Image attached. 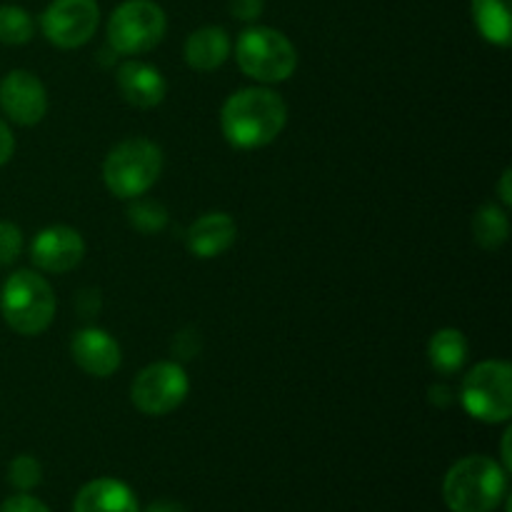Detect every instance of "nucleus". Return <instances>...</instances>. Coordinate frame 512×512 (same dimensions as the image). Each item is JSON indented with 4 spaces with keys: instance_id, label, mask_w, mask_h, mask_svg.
<instances>
[{
    "instance_id": "1",
    "label": "nucleus",
    "mask_w": 512,
    "mask_h": 512,
    "mask_svg": "<svg viewBox=\"0 0 512 512\" xmlns=\"http://www.w3.org/2000/svg\"><path fill=\"white\" fill-rule=\"evenodd\" d=\"M288 123V105L270 88H243L225 100L220 128L225 140L240 150H258L273 143Z\"/></svg>"
},
{
    "instance_id": "2",
    "label": "nucleus",
    "mask_w": 512,
    "mask_h": 512,
    "mask_svg": "<svg viewBox=\"0 0 512 512\" xmlns=\"http://www.w3.org/2000/svg\"><path fill=\"white\" fill-rule=\"evenodd\" d=\"M508 498V470L485 455H468L448 470L443 500L453 512H493Z\"/></svg>"
},
{
    "instance_id": "3",
    "label": "nucleus",
    "mask_w": 512,
    "mask_h": 512,
    "mask_svg": "<svg viewBox=\"0 0 512 512\" xmlns=\"http://www.w3.org/2000/svg\"><path fill=\"white\" fill-rule=\"evenodd\" d=\"M55 293L43 275L18 270L0 288V313L10 330L33 338L45 333L55 318Z\"/></svg>"
},
{
    "instance_id": "4",
    "label": "nucleus",
    "mask_w": 512,
    "mask_h": 512,
    "mask_svg": "<svg viewBox=\"0 0 512 512\" xmlns=\"http://www.w3.org/2000/svg\"><path fill=\"white\" fill-rule=\"evenodd\" d=\"M163 173V150L148 138H128L115 145L103 163L105 188L120 200L148 193Z\"/></svg>"
},
{
    "instance_id": "5",
    "label": "nucleus",
    "mask_w": 512,
    "mask_h": 512,
    "mask_svg": "<svg viewBox=\"0 0 512 512\" xmlns=\"http://www.w3.org/2000/svg\"><path fill=\"white\" fill-rule=\"evenodd\" d=\"M235 60L240 70L258 83H283L298 68V50L280 30L253 25L240 33Z\"/></svg>"
},
{
    "instance_id": "6",
    "label": "nucleus",
    "mask_w": 512,
    "mask_h": 512,
    "mask_svg": "<svg viewBox=\"0 0 512 512\" xmlns=\"http://www.w3.org/2000/svg\"><path fill=\"white\" fill-rule=\"evenodd\" d=\"M460 403L480 423H508L512 415V368L505 360H483L463 380Z\"/></svg>"
},
{
    "instance_id": "7",
    "label": "nucleus",
    "mask_w": 512,
    "mask_h": 512,
    "mask_svg": "<svg viewBox=\"0 0 512 512\" xmlns=\"http://www.w3.org/2000/svg\"><path fill=\"white\" fill-rule=\"evenodd\" d=\"M168 18L153 0H125L108 18V43L120 55H143L163 40Z\"/></svg>"
},
{
    "instance_id": "8",
    "label": "nucleus",
    "mask_w": 512,
    "mask_h": 512,
    "mask_svg": "<svg viewBox=\"0 0 512 512\" xmlns=\"http://www.w3.org/2000/svg\"><path fill=\"white\" fill-rule=\"evenodd\" d=\"M188 390L190 380L183 365L163 360V363L148 365L135 375L130 400L143 415L160 418V415H168L180 408V403L188 398Z\"/></svg>"
},
{
    "instance_id": "9",
    "label": "nucleus",
    "mask_w": 512,
    "mask_h": 512,
    "mask_svg": "<svg viewBox=\"0 0 512 512\" xmlns=\"http://www.w3.org/2000/svg\"><path fill=\"white\" fill-rule=\"evenodd\" d=\"M100 23L95 0H53L40 15V28L55 48L73 50L88 43Z\"/></svg>"
},
{
    "instance_id": "10",
    "label": "nucleus",
    "mask_w": 512,
    "mask_h": 512,
    "mask_svg": "<svg viewBox=\"0 0 512 512\" xmlns=\"http://www.w3.org/2000/svg\"><path fill=\"white\" fill-rule=\"evenodd\" d=\"M0 108L13 123L38 125L48 113V93L30 70H10L0 80Z\"/></svg>"
},
{
    "instance_id": "11",
    "label": "nucleus",
    "mask_w": 512,
    "mask_h": 512,
    "mask_svg": "<svg viewBox=\"0 0 512 512\" xmlns=\"http://www.w3.org/2000/svg\"><path fill=\"white\" fill-rule=\"evenodd\" d=\"M85 255L83 235L68 225H50L43 228L30 243V260L38 270L63 275L78 268Z\"/></svg>"
},
{
    "instance_id": "12",
    "label": "nucleus",
    "mask_w": 512,
    "mask_h": 512,
    "mask_svg": "<svg viewBox=\"0 0 512 512\" xmlns=\"http://www.w3.org/2000/svg\"><path fill=\"white\" fill-rule=\"evenodd\" d=\"M70 355L83 373L93 378H110L120 368V345L100 328H83L70 340Z\"/></svg>"
},
{
    "instance_id": "13",
    "label": "nucleus",
    "mask_w": 512,
    "mask_h": 512,
    "mask_svg": "<svg viewBox=\"0 0 512 512\" xmlns=\"http://www.w3.org/2000/svg\"><path fill=\"white\" fill-rule=\"evenodd\" d=\"M115 80H118V90L125 103L140 110H150L160 105L165 93H168V83H165L163 73L155 65L143 63V60H125L118 68Z\"/></svg>"
},
{
    "instance_id": "14",
    "label": "nucleus",
    "mask_w": 512,
    "mask_h": 512,
    "mask_svg": "<svg viewBox=\"0 0 512 512\" xmlns=\"http://www.w3.org/2000/svg\"><path fill=\"white\" fill-rule=\"evenodd\" d=\"M235 238H238V225L230 218L228 213H205L190 225L188 238H185V245H188L190 253L200 260H210L223 255L225 250L233 248Z\"/></svg>"
},
{
    "instance_id": "15",
    "label": "nucleus",
    "mask_w": 512,
    "mask_h": 512,
    "mask_svg": "<svg viewBox=\"0 0 512 512\" xmlns=\"http://www.w3.org/2000/svg\"><path fill=\"white\" fill-rule=\"evenodd\" d=\"M73 512H140V505L123 480L98 478L78 490Z\"/></svg>"
},
{
    "instance_id": "16",
    "label": "nucleus",
    "mask_w": 512,
    "mask_h": 512,
    "mask_svg": "<svg viewBox=\"0 0 512 512\" xmlns=\"http://www.w3.org/2000/svg\"><path fill=\"white\" fill-rule=\"evenodd\" d=\"M185 63L198 73H213L228 60L230 35L220 25H203L185 40Z\"/></svg>"
},
{
    "instance_id": "17",
    "label": "nucleus",
    "mask_w": 512,
    "mask_h": 512,
    "mask_svg": "<svg viewBox=\"0 0 512 512\" xmlns=\"http://www.w3.org/2000/svg\"><path fill=\"white\" fill-rule=\"evenodd\" d=\"M428 360L438 375H458L468 360V340L458 328H443L430 338Z\"/></svg>"
},
{
    "instance_id": "18",
    "label": "nucleus",
    "mask_w": 512,
    "mask_h": 512,
    "mask_svg": "<svg viewBox=\"0 0 512 512\" xmlns=\"http://www.w3.org/2000/svg\"><path fill=\"white\" fill-rule=\"evenodd\" d=\"M512 0H473V18L488 43L508 48L512 40Z\"/></svg>"
},
{
    "instance_id": "19",
    "label": "nucleus",
    "mask_w": 512,
    "mask_h": 512,
    "mask_svg": "<svg viewBox=\"0 0 512 512\" xmlns=\"http://www.w3.org/2000/svg\"><path fill=\"white\" fill-rule=\"evenodd\" d=\"M473 235L478 240L480 248L498 250L508 243L510 235V220L505 208L500 205H483L473 218Z\"/></svg>"
},
{
    "instance_id": "20",
    "label": "nucleus",
    "mask_w": 512,
    "mask_h": 512,
    "mask_svg": "<svg viewBox=\"0 0 512 512\" xmlns=\"http://www.w3.org/2000/svg\"><path fill=\"white\" fill-rule=\"evenodd\" d=\"M35 33L30 13L20 5H0V43L25 45Z\"/></svg>"
},
{
    "instance_id": "21",
    "label": "nucleus",
    "mask_w": 512,
    "mask_h": 512,
    "mask_svg": "<svg viewBox=\"0 0 512 512\" xmlns=\"http://www.w3.org/2000/svg\"><path fill=\"white\" fill-rule=\"evenodd\" d=\"M128 220L138 233L155 235L168 225V210L163 203L148 198H133V205L128 208Z\"/></svg>"
},
{
    "instance_id": "22",
    "label": "nucleus",
    "mask_w": 512,
    "mask_h": 512,
    "mask_svg": "<svg viewBox=\"0 0 512 512\" xmlns=\"http://www.w3.org/2000/svg\"><path fill=\"white\" fill-rule=\"evenodd\" d=\"M40 480H43V465H40L38 458H33V455H18V458L10 463L8 483L13 485V488H18L20 493H28V490L38 488Z\"/></svg>"
},
{
    "instance_id": "23",
    "label": "nucleus",
    "mask_w": 512,
    "mask_h": 512,
    "mask_svg": "<svg viewBox=\"0 0 512 512\" xmlns=\"http://www.w3.org/2000/svg\"><path fill=\"white\" fill-rule=\"evenodd\" d=\"M23 253V233L18 225L0 220V268L13 265Z\"/></svg>"
},
{
    "instance_id": "24",
    "label": "nucleus",
    "mask_w": 512,
    "mask_h": 512,
    "mask_svg": "<svg viewBox=\"0 0 512 512\" xmlns=\"http://www.w3.org/2000/svg\"><path fill=\"white\" fill-rule=\"evenodd\" d=\"M0 512H50V508L43 503V500L33 498V495L20 493L5 500V503L0 505Z\"/></svg>"
},
{
    "instance_id": "25",
    "label": "nucleus",
    "mask_w": 512,
    "mask_h": 512,
    "mask_svg": "<svg viewBox=\"0 0 512 512\" xmlns=\"http://www.w3.org/2000/svg\"><path fill=\"white\" fill-rule=\"evenodd\" d=\"M265 0H228V10L238 20H245V23H253L263 15Z\"/></svg>"
},
{
    "instance_id": "26",
    "label": "nucleus",
    "mask_w": 512,
    "mask_h": 512,
    "mask_svg": "<svg viewBox=\"0 0 512 512\" xmlns=\"http://www.w3.org/2000/svg\"><path fill=\"white\" fill-rule=\"evenodd\" d=\"M173 350L180 355V358H195L200 353V335L195 333L193 328L183 330V333L175 338Z\"/></svg>"
},
{
    "instance_id": "27",
    "label": "nucleus",
    "mask_w": 512,
    "mask_h": 512,
    "mask_svg": "<svg viewBox=\"0 0 512 512\" xmlns=\"http://www.w3.org/2000/svg\"><path fill=\"white\" fill-rule=\"evenodd\" d=\"M100 310V293L98 290H80L78 295V313L80 318H95Z\"/></svg>"
},
{
    "instance_id": "28",
    "label": "nucleus",
    "mask_w": 512,
    "mask_h": 512,
    "mask_svg": "<svg viewBox=\"0 0 512 512\" xmlns=\"http://www.w3.org/2000/svg\"><path fill=\"white\" fill-rule=\"evenodd\" d=\"M13 153H15V138L13 133H10L8 123L0 118V165L8 163V160L13 158Z\"/></svg>"
},
{
    "instance_id": "29",
    "label": "nucleus",
    "mask_w": 512,
    "mask_h": 512,
    "mask_svg": "<svg viewBox=\"0 0 512 512\" xmlns=\"http://www.w3.org/2000/svg\"><path fill=\"white\" fill-rule=\"evenodd\" d=\"M430 400H433L435 405H440V408H448V405L453 403V390L445 388V385H433V388H430Z\"/></svg>"
},
{
    "instance_id": "30",
    "label": "nucleus",
    "mask_w": 512,
    "mask_h": 512,
    "mask_svg": "<svg viewBox=\"0 0 512 512\" xmlns=\"http://www.w3.org/2000/svg\"><path fill=\"white\" fill-rule=\"evenodd\" d=\"M510 180H512V170L508 168L503 173V178H500V185H498V193H500V200H503L505 208H510L512 205V188H510Z\"/></svg>"
},
{
    "instance_id": "31",
    "label": "nucleus",
    "mask_w": 512,
    "mask_h": 512,
    "mask_svg": "<svg viewBox=\"0 0 512 512\" xmlns=\"http://www.w3.org/2000/svg\"><path fill=\"white\" fill-rule=\"evenodd\" d=\"M145 512H188V510H185V505L175 503V500H158V503L150 505Z\"/></svg>"
}]
</instances>
